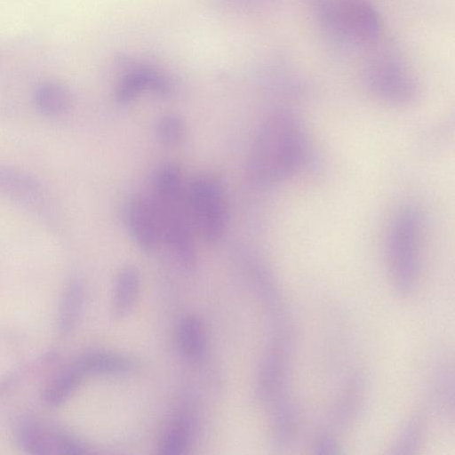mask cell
Wrapping results in <instances>:
<instances>
[{"label":"cell","mask_w":455,"mask_h":455,"mask_svg":"<svg viewBox=\"0 0 455 455\" xmlns=\"http://www.w3.org/2000/svg\"><path fill=\"white\" fill-rule=\"evenodd\" d=\"M304 154L305 138L296 118L277 112L258 132L250 159L251 175L261 185L282 181L296 172Z\"/></svg>","instance_id":"1"},{"label":"cell","mask_w":455,"mask_h":455,"mask_svg":"<svg viewBox=\"0 0 455 455\" xmlns=\"http://www.w3.org/2000/svg\"><path fill=\"white\" fill-rule=\"evenodd\" d=\"M156 211L162 240L171 248L179 262L192 270L196 264L193 226L186 201L180 168L165 164L157 171L151 199Z\"/></svg>","instance_id":"2"},{"label":"cell","mask_w":455,"mask_h":455,"mask_svg":"<svg viewBox=\"0 0 455 455\" xmlns=\"http://www.w3.org/2000/svg\"><path fill=\"white\" fill-rule=\"evenodd\" d=\"M193 228L208 243L219 242L228 223V206L221 180L213 174L196 176L186 189Z\"/></svg>","instance_id":"3"},{"label":"cell","mask_w":455,"mask_h":455,"mask_svg":"<svg viewBox=\"0 0 455 455\" xmlns=\"http://www.w3.org/2000/svg\"><path fill=\"white\" fill-rule=\"evenodd\" d=\"M421 236V219L419 212L405 207L395 216L389 228L388 256L398 290L411 291L414 283Z\"/></svg>","instance_id":"4"},{"label":"cell","mask_w":455,"mask_h":455,"mask_svg":"<svg viewBox=\"0 0 455 455\" xmlns=\"http://www.w3.org/2000/svg\"><path fill=\"white\" fill-rule=\"evenodd\" d=\"M18 445L30 454H81L88 446L79 437L56 425L22 416L14 425Z\"/></svg>","instance_id":"5"},{"label":"cell","mask_w":455,"mask_h":455,"mask_svg":"<svg viewBox=\"0 0 455 455\" xmlns=\"http://www.w3.org/2000/svg\"><path fill=\"white\" fill-rule=\"evenodd\" d=\"M365 81L377 97L392 103L411 102L417 93V85L403 63L395 57H382L366 70Z\"/></svg>","instance_id":"6"},{"label":"cell","mask_w":455,"mask_h":455,"mask_svg":"<svg viewBox=\"0 0 455 455\" xmlns=\"http://www.w3.org/2000/svg\"><path fill=\"white\" fill-rule=\"evenodd\" d=\"M119 60L124 69L115 88L116 102L127 104L145 91L159 95H167L172 91V80L164 71L129 57L123 56Z\"/></svg>","instance_id":"7"},{"label":"cell","mask_w":455,"mask_h":455,"mask_svg":"<svg viewBox=\"0 0 455 455\" xmlns=\"http://www.w3.org/2000/svg\"><path fill=\"white\" fill-rule=\"evenodd\" d=\"M126 222L136 244L144 251H151L162 241L158 216L151 199L132 198L126 208Z\"/></svg>","instance_id":"8"},{"label":"cell","mask_w":455,"mask_h":455,"mask_svg":"<svg viewBox=\"0 0 455 455\" xmlns=\"http://www.w3.org/2000/svg\"><path fill=\"white\" fill-rule=\"evenodd\" d=\"M319 24L327 39L339 48L354 42L344 21L339 0H311Z\"/></svg>","instance_id":"9"},{"label":"cell","mask_w":455,"mask_h":455,"mask_svg":"<svg viewBox=\"0 0 455 455\" xmlns=\"http://www.w3.org/2000/svg\"><path fill=\"white\" fill-rule=\"evenodd\" d=\"M140 289V276L133 267H124L116 275L112 298V315L116 319L127 316L134 307Z\"/></svg>","instance_id":"10"},{"label":"cell","mask_w":455,"mask_h":455,"mask_svg":"<svg viewBox=\"0 0 455 455\" xmlns=\"http://www.w3.org/2000/svg\"><path fill=\"white\" fill-rule=\"evenodd\" d=\"M180 353L191 362H200L207 351V336L202 322L195 315L184 317L177 331Z\"/></svg>","instance_id":"11"},{"label":"cell","mask_w":455,"mask_h":455,"mask_svg":"<svg viewBox=\"0 0 455 455\" xmlns=\"http://www.w3.org/2000/svg\"><path fill=\"white\" fill-rule=\"evenodd\" d=\"M75 362L85 375H120L128 373L136 367V363L130 357L108 352L87 353Z\"/></svg>","instance_id":"12"},{"label":"cell","mask_w":455,"mask_h":455,"mask_svg":"<svg viewBox=\"0 0 455 455\" xmlns=\"http://www.w3.org/2000/svg\"><path fill=\"white\" fill-rule=\"evenodd\" d=\"M84 376L83 371L74 361L46 387L43 394L44 402L50 406H59L72 395Z\"/></svg>","instance_id":"13"},{"label":"cell","mask_w":455,"mask_h":455,"mask_svg":"<svg viewBox=\"0 0 455 455\" xmlns=\"http://www.w3.org/2000/svg\"><path fill=\"white\" fill-rule=\"evenodd\" d=\"M35 101L44 114L55 116L63 114L69 108L71 97L64 85L45 83L36 89Z\"/></svg>","instance_id":"14"},{"label":"cell","mask_w":455,"mask_h":455,"mask_svg":"<svg viewBox=\"0 0 455 455\" xmlns=\"http://www.w3.org/2000/svg\"><path fill=\"white\" fill-rule=\"evenodd\" d=\"M84 286L80 280H72L66 288L59 310L58 326L61 332L69 331L76 324L83 306Z\"/></svg>","instance_id":"15"},{"label":"cell","mask_w":455,"mask_h":455,"mask_svg":"<svg viewBox=\"0 0 455 455\" xmlns=\"http://www.w3.org/2000/svg\"><path fill=\"white\" fill-rule=\"evenodd\" d=\"M190 441V429L183 422L172 426L162 437L158 452L163 455H180L185 452Z\"/></svg>","instance_id":"16"},{"label":"cell","mask_w":455,"mask_h":455,"mask_svg":"<svg viewBox=\"0 0 455 455\" xmlns=\"http://www.w3.org/2000/svg\"><path fill=\"white\" fill-rule=\"evenodd\" d=\"M156 134L159 141L164 145H178L186 136L185 123L176 114L164 115L156 124Z\"/></svg>","instance_id":"17"},{"label":"cell","mask_w":455,"mask_h":455,"mask_svg":"<svg viewBox=\"0 0 455 455\" xmlns=\"http://www.w3.org/2000/svg\"><path fill=\"white\" fill-rule=\"evenodd\" d=\"M271 0H204L207 9L222 14L244 12L261 7Z\"/></svg>","instance_id":"18"}]
</instances>
